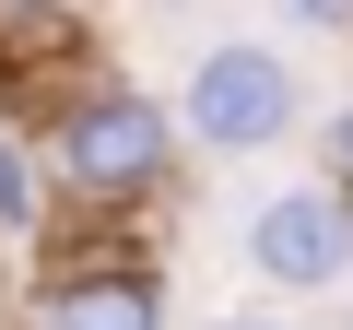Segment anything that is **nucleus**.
I'll list each match as a JSON object with an SVG mask.
<instances>
[{
	"mask_svg": "<svg viewBox=\"0 0 353 330\" xmlns=\"http://www.w3.org/2000/svg\"><path fill=\"white\" fill-rule=\"evenodd\" d=\"M48 165H59V189L83 213H153L176 189V165H189V118H176V95L130 83V71H83L48 95Z\"/></svg>",
	"mask_w": 353,
	"mask_h": 330,
	"instance_id": "f257e3e1",
	"label": "nucleus"
},
{
	"mask_svg": "<svg viewBox=\"0 0 353 330\" xmlns=\"http://www.w3.org/2000/svg\"><path fill=\"white\" fill-rule=\"evenodd\" d=\"M306 71H294V48H271V36H212L189 71H176V118H189V153H212V165H259V153H283L294 130H306Z\"/></svg>",
	"mask_w": 353,
	"mask_h": 330,
	"instance_id": "f03ea898",
	"label": "nucleus"
},
{
	"mask_svg": "<svg viewBox=\"0 0 353 330\" xmlns=\"http://www.w3.org/2000/svg\"><path fill=\"white\" fill-rule=\"evenodd\" d=\"M236 260L259 295H353V177H330V165H306V177H271L236 224Z\"/></svg>",
	"mask_w": 353,
	"mask_h": 330,
	"instance_id": "7ed1b4c3",
	"label": "nucleus"
},
{
	"mask_svg": "<svg viewBox=\"0 0 353 330\" xmlns=\"http://www.w3.org/2000/svg\"><path fill=\"white\" fill-rule=\"evenodd\" d=\"M36 330H176V295H165L153 260L94 248V260H59L36 283Z\"/></svg>",
	"mask_w": 353,
	"mask_h": 330,
	"instance_id": "20e7f679",
	"label": "nucleus"
},
{
	"mask_svg": "<svg viewBox=\"0 0 353 330\" xmlns=\"http://www.w3.org/2000/svg\"><path fill=\"white\" fill-rule=\"evenodd\" d=\"M48 177H59V165H36V142L0 118V236H36L48 224Z\"/></svg>",
	"mask_w": 353,
	"mask_h": 330,
	"instance_id": "39448f33",
	"label": "nucleus"
},
{
	"mask_svg": "<svg viewBox=\"0 0 353 330\" xmlns=\"http://www.w3.org/2000/svg\"><path fill=\"white\" fill-rule=\"evenodd\" d=\"M294 36H353V0H271Z\"/></svg>",
	"mask_w": 353,
	"mask_h": 330,
	"instance_id": "423d86ee",
	"label": "nucleus"
},
{
	"mask_svg": "<svg viewBox=\"0 0 353 330\" xmlns=\"http://www.w3.org/2000/svg\"><path fill=\"white\" fill-rule=\"evenodd\" d=\"M318 165H330V177H353V95L318 118Z\"/></svg>",
	"mask_w": 353,
	"mask_h": 330,
	"instance_id": "0eeeda50",
	"label": "nucleus"
},
{
	"mask_svg": "<svg viewBox=\"0 0 353 330\" xmlns=\"http://www.w3.org/2000/svg\"><path fill=\"white\" fill-rule=\"evenodd\" d=\"M83 0H0V24H71Z\"/></svg>",
	"mask_w": 353,
	"mask_h": 330,
	"instance_id": "6e6552de",
	"label": "nucleus"
},
{
	"mask_svg": "<svg viewBox=\"0 0 353 330\" xmlns=\"http://www.w3.org/2000/svg\"><path fill=\"white\" fill-rule=\"evenodd\" d=\"M201 330H294L283 307H224V318H201Z\"/></svg>",
	"mask_w": 353,
	"mask_h": 330,
	"instance_id": "1a4fd4ad",
	"label": "nucleus"
},
{
	"mask_svg": "<svg viewBox=\"0 0 353 330\" xmlns=\"http://www.w3.org/2000/svg\"><path fill=\"white\" fill-rule=\"evenodd\" d=\"M153 12H189V0H153Z\"/></svg>",
	"mask_w": 353,
	"mask_h": 330,
	"instance_id": "9d476101",
	"label": "nucleus"
},
{
	"mask_svg": "<svg viewBox=\"0 0 353 330\" xmlns=\"http://www.w3.org/2000/svg\"><path fill=\"white\" fill-rule=\"evenodd\" d=\"M341 330H353V295H341Z\"/></svg>",
	"mask_w": 353,
	"mask_h": 330,
	"instance_id": "9b49d317",
	"label": "nucleus"
}]
</instances>
